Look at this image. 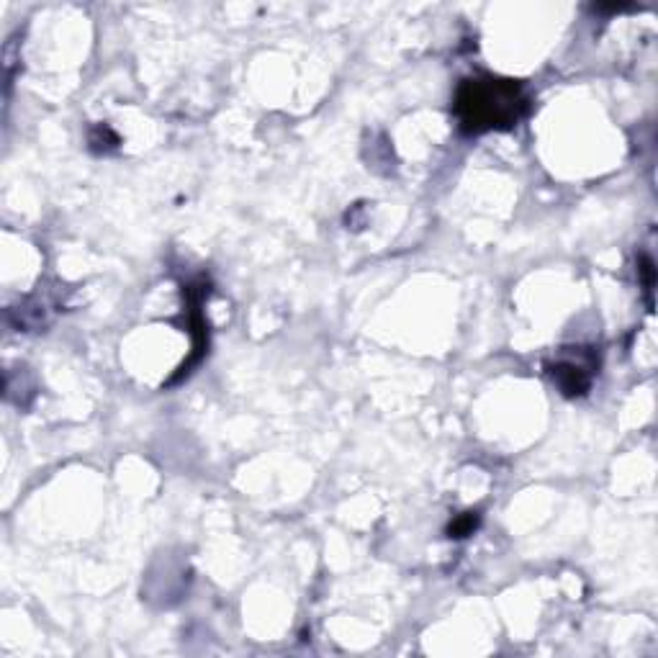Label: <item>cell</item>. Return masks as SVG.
<instances>
[{"instance_id": "1", "label": "cell", "mask_w": 658, "mask_h": 658, "mask_svg": "<svg viewBox=\"0 0 658 658\" xmlns=\"http://www.w3.org/2000/svg\"><path fill=\"white\" fill-rule=\"evenodd\" d=\"M453 111L466 134L504 132L527 114V93L517 80L471 78L455 93Z\"/></svg>"}, {"instance_id": "2", "label": "cell", "mask_w": 658, "mask_h": 658, "mask_svg": "<svg viewBox=\"0 0 658 658\" xmlns=\"http://www.w3.org/2000/svg\"><path fill=\"white\" fill-rule=\"evenodd\" d=\"M592 371L594 363H584V360H571L561 358L556 360V365H551V376L558 383V389L566 396H581L587 394L589 383H592Z\"/></svg>"}, {"instance_id": "3", "label": "cell", "mask_w": 658, "mask_h": 658, "mask_svg": "<svg viewBox=\"0 0 658 658\" xmlns=\"http://www.w3.org/2000/svg\"><path fill=\"white\" fill-rule=\"evenodd\" d=\"M476 527H479V515H476V512H466V515H461L448 527V535L450 538H466Z\"/></svg>"}]
</instances>
